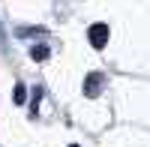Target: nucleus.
I'll list each match as a JSON object with an SVG mask.
<instances>
[{"label": "nucleus", "instance_id": "5", "mask_svg": "<svg viewBox=\"0 0 150 147\" xmlns=\"http://www.w3.org/2000/svg\"><path fill=\"white\" fill-rule=\"evenodd\" d=\"M33 99H30V117H36L39 114V102H42V87H33Z\"/></svg>", "mask_w": 150, "mask_h": 147}, {"label": "nucleus", "instance_id": "1", "mask_svg": "<svg viewBox=\"0 0 150 147\" xmlns=\"http://www.w3.org/2000/svg\"><path fill=\"white\" fill-rule=\"evenodd\" d=\"M108 36H111V30H108L105 21H96V24H90V30H87V39H90V45L96 51H102L108 45Z\"/></svg>", "mask_w": 150, "mask_h": 147}, {"label": "nucleus", "instance_id": "2", "mask_svg": "<svg viewBox=\"0 0 150 147\" xmlns=\"http://www.w3.org/2000/svg\"><path fill=\"white\" fill-rule=\"evenodd\" d=\"M102 84H105V75H102V72H87L81 90H84V96H90V99H93V96L102 93Z\"/></svg>", "mask_w": 150, "mask_h": 147}, {"label": "nucleus", "instance_id": "7", "mask_svg": "<svg viewBox=\"0 0 150 147\" xmlns=\"http://www.w3.org/2000/svg\"><path fill=\"white\" fill-rule=\"evenodd\" d=\"M0 51H6V33H3V24H0Z\"/></svg>", "mask_w": 150, "mask_h": 147}, {"label": "nucleus", "instance_id": "3", "mask_svg": "<svg viewBox=\"0 0 150 147\" xmlns=\"http://www.w3.org/2000/svg\"><path fill=\"white\" fill-rule=\"evenodd\" d=\"M48 54H51V48H48L45 42H36V45H30V60H36V63L48 60Z\"/></svg>", "mask_w": 150, "mask_h": 147}, {"label": "nucleus", "instance_id": "4", "mask_svg": "<svg viewBox=\"0 0 150 147\" xmlns=\"http://www.w3.org/2000/svg\"><path fill=\"white\" fill-rule=\"evenodd\" d=\"M12 93H15V96H12V102H15V105H24V102H27V87H24L21 81H15V90H12Z\"/></svg>", "mask_w": 150, "mask_h": 147}, {"label": "nucleus", "instance_id": "8", "mask_svg": "<svg viewBox=\"0 0 150 147\" xmlns=\"http://www.w3.org/2000/svg\"><path fill=\"white\" fill-rule=\"evenodd\" d=\"M69 147H81V144H69Z\"/></svg>", "mask_w": 150, "mask_h": 147}, {"label": "nucleus", "instance_id": "6", "mask_svg": "<svg viewBox=\"0 0 150 147\" xmlns=\"http://www.w3.org/2000/svg\"><path fill=\"white\" fill-rule=\"evenodd\" d=\"M18 36L30 39V36H45V27H18Z\"/></svg>", "mask_w": 150, "mask_h": 147}]
</instances>
